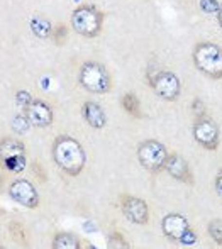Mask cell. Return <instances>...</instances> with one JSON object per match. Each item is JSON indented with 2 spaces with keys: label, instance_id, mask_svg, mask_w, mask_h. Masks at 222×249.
Instances as JSON below:
<instances>
[{
  "label": "cell",
  "instance_id": "obj_15",
  "mask_svg": "<svg viewBox=\"0 0 222 249\" xmlns=\"http://www.w3.org/2000/svg\"><path fill=\"white\" fill-rule=\"evenodd\" d=\"M53 29H55V27L51 26V22H49L46 17L36 16V17H33V20H31V31H33V33L36 34L39 39L51 37Z\"/></svg>",
  "mask_w": 222,
  "mask_h": 249
},
{
  "label": "cell",
  "instance_id": "obj_7",
  "mask_svg": "<svg viewBox=\"0 0 222 249\" xmlns=\"http://www.w3.org/2000/svg\"><path fill=\"white\" fill-rule=\"evenodd\" d=\"M192 134H193V139H195L200 146H204L205 149L216 151L219 148V141H221L219 127H217V124L212 119H209V117L197 119L192 127Z\"/></svg>",
  "mask_w": 222,
  "mask_h": 249
},
{
  "label": "cell",
  "instance_id": "obj_11",
  "mask_svg": "<svg viewBox=\"0 0 222 249\" xmlns=\"http://www.w3.org/2000/svg\"><path fill=\"white\" fill-rule=\"evenodd\" d=\"M26 115L33 124V127L39 129L49 127L53 124V119H55L53 108L44 100H33V104L27 107Z\"/></svg>",
  "mask_w": 222,
  "mask_h": 249
},
{
  "label": "cell",
  "instance_id": "obj_17",
  "mask_svg": "<svg viewBox=\"0 0 222 249\" xmlns=\"http://www.w3.org/2000/svg\"><path fill=\"white\" fill-rule=\"evenodd\" d=\"M121 104H122V108H124L129 115H132V117H141V115H143L141 114V102L137 99L136 93H132V92L124 93Z\"/></svg>",
  "mask_w": 222,
  "mask_h": 249
},
{
  "label": "cell",
  "instance_id": "obj_10",
  "mask_svg": "<svg viewBox=\"0 0 222 249\" xmlns=\"http://www.w3.org/2000/svg\"><path fill=\"white\" fill-rule=\"evenodd\" d=\"M188 229H190L188 220L182 213L177 212L166 213L163 217V220H161V231H163L165 237H168L173 243H180V239L185 236Z\"/></svg>",
  "mask_w": 222,
  "mask_h": 249
},
{
  "label": "cell",
  "instance_id": "obj_27",
  "mask_svg": "<svg viewBox=\"0 0 222 249\" xmlns=\"http://www.w3.org/2000/svg\"><path fill=\"white\" fill-rule=\"evenodd\" d=\"M195 243H197V234L193 232L192 229L186 231L185 236L180 239V244H185V246H192V244H195Z\"/></svg>",
  "mask_w": 222,
  "mask_h": 249
},
{
  "label": "cell",
  "instance_id": "obj_3",
  "mask_svg": "<svg viewBox=\"0 0 222 249\" xmlns=\"http://www.w3.org/2000/svg\"><path fill=\"white\" fill-rule=\"evenodd\" d=\"M78 82L87 92L97 93V95L111 92L112 89V80L107 68L97 61L83 63L82 68H80Z\"/></svg>",
  "mask_w": 222,
  "mask_h": 249
},
{
  "label": "cell",
  "instance_id": "obj_8",
  "mask_svg": "<svg viewBox=\"0 0 222 249\" xmlns=\"http://www.w3.org/2000/svg\"><path fill=\"white\" fill-rule=\"evenodd\" d=\"M9 195L14 202L26 207V209H37V205H39V195H37L36 188L29 180H24V178L14 180L10 183Z\"/></svg>",
  "mask_w": 222,
  "mask_h": 249
},
{
  "label": "cell",
  "instance_id": "obj_28",
  "mask_svg": "<svg viewBox=\"0 0 222 249\" xmlns=\"http://www.w3.org/2000/svg\"><path fill=\"white\" fill-rule=\"evenodd\" d=\"M33 173L36 175L37 178H39L41 181H46V171L43 170V166H41V163H37V161H34L33 163Z\"/></svg>",
  "mask_w": 222,
  "mask_h": 249
},
{
  "label": "cell",
  "instance_id": "obj_6",
  "mask_svg": "<svg viewBox=\"0 0 222 249\" xmlns=\"http://www.w3.org/2000/svg\"><path fill=\"white\" fill-rule=\"evenodd\" d=\"M151 87L160 99L166 102H175L182 93V82L173 71L161 70L151 78Z\"/></svg>",
  "mask_w": 222,
  "mask_h": 249
},
{
  "label": "cell",
  "instance_id": "obj_1",
  "mask_svg": "<svg viewBox=\"0 0 222 249\" xmlns=\"http://www.w3.org/2000/svg\"><path fill=\"white\" fill-rule=\"evenodd\" d=\"M53 160L56 166L70 177H78L87 164L83 146L72 136H58L53 142Z\"/></svg>",
  "mask_w": 222,
  "mask_h": 249
},
{
  "label": "cell",
  "instance_id": "obj_20",
  "mask_svg": "<svg viewBox=\"0 0 222 249\" xmlns=\"http://www.w3.org/2000/svg\"><path fill=\"white\" fill-rule=\"evenodd\" d=\"M31 121L27 119V115H16V117L12 119V131L16 132V134H24V132L29 131L31 127Z\"/></svg>",
  "mask_w": 222,
  "mask_h": 249
},
{
  "label": "cell",
  "instance_id": "obj_26",
  "mask_svg": "<svg viewBox=\"0 0 222 249\" xmlns=\"http://www.w3.org/2000/svg\"><path fill=\"white\" fill-rule=\"evenodd\" d=\"M193 115H195V121L197 119L205 117V105H204L199 99L193 100Z\"/></svg>",
  "mask_w": 222,
  "mask_h": 249
},
{
  "label": "cell",
  "instance_id": "obj_2",
  "mask_svg": "<svg viewBox=\"0 0 222 249\" xmlns=\"http://www.w3.org/2000/svg\"><path fill=\"white\" fill-rule=\"evenodd\" d=\"M192 59L200 73L212 80L222 78V48L214 43H199L193 48Z\"/></svg>",
  "mask_w": 222,
  "mask_h": 249
},
{
  "label": "cell",
  "instance_id": "obj_18",
  "mask_svg": "<svg viewBox=\"0 0 222 249\" xmlns=\"http://www.w3.org/2000/svg\"><path fill=\"white\" fill-rule=\"evenodd\" d=\"M9 234H10V237H12L14 243H17L19 246H27V232L20 222H17V220H10L9 222Z\"/></svg>",
  "mask_w": 222,
  "mask_h": 249
},
{
  "label": "cell",
  "instance_id": "obj_4",
  "mask_svg": "<svg viewBox=\"0 0 222 249\" xmlns=\"http://www.w3.org/2000/svg\"><path fill=\"white\" fill-rule=\"evenodd\" d=\"M104 14L93 5H80L72 14V27L83 37H95L102 33Z\"/></svg>",
  "mask_w": 222,
  "mask_h": 249
},
{
  "label": "cell",
  "instance_id": "obj_22",
  "mask_svg": "<svg viewBox=\"0 0 222 249\" xmlns=\"http://www.w3.org/2000/svg\"><path fill=\"white\" fill-rule=\"evenodd\" d=\"M109 248H114V249H129L131 246H129L128 239H126L124 236H122L121 232H112L111 236H109Z\"/></svg>",
  "mask_w": 222,
  "mask_h": 249
},
{
  "label": "cell",
  "instance_id": "obj_30",
  "mask_svg": "<svg viewBox=\"0 0 222 249\" xmlns=\"http://www.w3.org/2000/svg\"><path fill=\"white\" fill-rule=\"evenodd\" d=\"M217 20H219V26L222 27V5H221L219 12H217Z\"/></svg>",
  "mask_w": 222,
  "mask_h": 249
},
{
  "label": "cell",
  "instance_id": "obj_29",
  "mask_svg": "<svg viewBox=\"0 0 222 249\" xmlns=\"http://www.w3.org/2000/svg\"><path fill=\"white\" fill-rule=\"evenodd\" d=\"M216 192H217V195L222 198V171H219V175L216 177Z\"/></svg>",
  "mask_w": 222,
  "mask_h": 249
},
{
  "label": "cell",
  "instance_id": "obj_16",
  "mask_svg": "<svg viewBox=\"0 0 222 249\" xmlns=\"http://www.w3.org/2000/svg\"><path fill=\"white\" fill-rule=\"evenodd\" d=\"M53 249H78L80 248V241L76 236L70 232H59L53 237Z\"/></svg>",
  "mask_w": 222,
  "mask_h": 249
},
{
  "label": "cell",
  "instance_id": "obj_9",
  "mask_svg": "<svg viewBox=\"0 0 222 249\" xmlns=\"http://www.w3.org/2000/svg\"><path fill=\"white\" fill-rule=\"evenodd\" d=\"M121 210L129 222L136 226H144L149 220V209L148 203L143 198L132 197V195H124L121 200Z\"/></svg>",
  "mask_w": 222,
  "mask_h": 249
},
{
  "label": "cell",
  "instance_id": "obj_13",
  "mask_svg": "<svg viewBox=\"0 0 222 249\" xmlns=\"http://www.w3.org/2000/svg\"><path fill=\"white\" fill-rule=\"evenodd\" d=\"M82 117L92 129H104L107 124V115L105 110L102 108V105H98L97 102H85L82 105Z\"/></svg>",
  "mask_w": 222,
  "mask_h": 249
},
{
  "label": "cell",
  "instance_id": "obj_14",
  "mask_svg": "<svg viewBox=\"0 0 222 249\" xmlns=\"http://www.w3.org/2000/svg\"><path fill=\"white\" fill-rule=\"evenodd\" d=\"M0 149H2V158L26 156V146H24V142L19 141V139H14V138L2 139Z\"/></svg>",
  "mask_w": 222,
  "mask_h": 249
},
{
  "label": "cell",
  "instance_id": "obj_23",
  "mask_svg": "<svg viewBox=\"0 0 222 249\" xmlns=\"http://www.w3.org/2000/svg\"><path fill=\"white\" fill-rule=\"evenodd\" d=\"M66 33H68V29H66L65 24H59V26H56L55 29H53V34H51V37L55 39V44H58V46L65 44Z\"/></svg>",
  "mask_w": 222,
  "mask_h": 249
},
{
  "label": "cell",
  "instance_id": "obj_12",
  "mask_svg": "<svg viewBox=\"0 0 222 249\" xmlns=\"http://www.w3.org/2000/svg\"><path fill=\"white\" fill-rule=\"evenodd\" d=\"M165 170L168 171L171 178L178 181H183V183H188L192 185L193 183V175L190 171V166L186 163L185 158H182L180 154H168V160H166V164H165Z\"/></svg>",
  "mask_w": 222,
  "mask_h": 249
},
{
  "label": "cell",
  "instance_id": "obj_21",
  "mask_svg": "<svg viewBox=\"0 0 222 249\" xmlns=\"http://www.w3.org/2000/svg\"><path fill=\"white\" fill-rule=\"evenodd\" d=\"M207 231H209L210 237L216 241L217 246H222V220L221 219L210 220L209 226H207Z\"/></svg>",
  "mask_w": 222,
  "mask_h": 249
},
{
  "label": "cell",
  "instance_id": "obj_24",
  "mask_svg": "<svg viewBox=\"0 0 222 249\" xmlns=\"http://www.w3.org/2000/svg\"><path fill=\"white\" fill-rule=\"evenodd\" d=\"M16 102L19 107H22L24 110H27V107L33 104V97H31L29 92H26V90H20V92L16 93Z\"/></svg>",
  "mask_w": 222,
  "mask_h": 249
},
{
  "label": "cell",
  "instance_id": "obj_25",
  "mask_svg": "<svg viewBox=\"0 0 222 249\" xmlns=\"http://www.w3.org/2000/svg\"><path fill=\"white\" fill-rule=\"evenodd\" d=\"M200 9H202L204 12L217 14L221 9V3H219V0H200Z\"/></svg>",
  "mask_w": 222,
  "mask_h": 249
},
{
  "label": "cell",
  "instance_id": "obj_5",
  "mask_svg": "<svg viewBox=\"0 0 222 249\" xmlns=\"http://www.w3.org/2000/svg\"><path fill=\"white\" fill-rule=\"evenodd\" d=\"M137 161L149 173H160L165 170L168 160V149L156 139H148L137 146Z\"/></svg>",
  "mask_w": 222,
  "mask_h": 249
},
{
  "label": "cell",
  "instance_id": "obj_19",
  "mask_svg": "<svg viewBox=\"0 0 222 249\" xmlns=\"http://www.w3.org/2000/svg\"><path fill=\"white\" fill-rule=\"evenodd\" d=\"M2 163L7 170L14 171V173H19L24 170L26 166V156H9V158H2Z\"/></svg>",
  "mask_w": 222,
  "mask_h": 249
}]
</instances>
